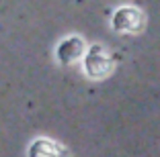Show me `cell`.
Masks as SVG:
<instances>
[{
	"mask_svg": "<svg viewBox=\"0 0 160 157\" xmlns=\"http://www.w3.org/2000/svg\"><path fill=\"white\" fill-rule=\"evenodd\" d=\"M84 67H86V74L90 78H103L111 72V59L103 53L101 47H92L90 53H86V59H84Z\"/></svg>",
	"mask_w": 160,
	"mask_h": 157,
	"instance_id": "6da1fadb",
	"label": "cell"
},
{
	"mask_svg": "<svg viewBox=\"0 0 160 157\" xmlns=\"http://www.w3.org/2000/svg\"><path fill=\"white\" fill-rule=\"evenodd\" d=\"M144 25V16L138 8H121L113 16V27L121 33H136Z\"/></svg>",
	"mask_w": 160,
	"mask_h": 157,
	"instance_id": "7a4b0ae2",
	"label": "cell"
},
{
	"mask_svg": "<svg viewBox=\"0 0 160 157\" xmlns=\"http://www.w3.org/2000/svg\"><path fill=\"white\" fill-rule=\"evenodd\" d=\"M84 53V43L78 37H70L58 47V57L62 63H74L80 55Z\"/></svg>",
	"mask_w": 160,
	"mask_h": 157,
	"instance_id": "3957f363",
	"label": "cell"
}]
</instances>
